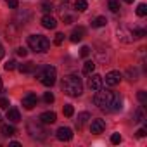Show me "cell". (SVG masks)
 I'll use <instances>...</instances> for the list:
<instances>
[{"mask_svg":"<svg viewBox=\"0 0 147 147\" xmlns=\"http://www.w3.org/2000/svg\"><path fill=\"white\" fill-rule=\"evenodd\" d=\"M62 92L69 97H80L83 94V83H82V78H78L76 75H67L62 78Z\"/></svg>","mask_w":147,"mask_h":147,"instance_id":"obj_1","label":"cell"},{"mask_svg":"<svg viewBox=\"0 0 147 147\" xmlns=\"http://www.w3.org/2000/svg\"><path fill=\"white\" fill-rule=\"evenodd\" d=\"M28 47L38 54H45L50 49V42L43 35H30L28 36Z\"/></svg>","mask_w":147,"mask_h":147,"instance_id":"obj_2","label":"cell"},{"mask_svg":"<svg viewBox=\"0 0 147 147\" xmlns=\"http://www.w3.org/2000/svg\"><path fill=\"white\" fill-rule=\"evenodd\" d=\"M36 78L42 82V85L52 87L55 83V78H57V71H55L54 66H43L36 71Z\"/></svg>","mask_w":147,"mask_h":147,"instance_id":"obj_3","label":"cell"},{"mask_svg":"<svg viewBox=\"0 0 147 147\" xmlns=\"http://www.w3.org/2000/svg\"><path fill=\"white\" fill-rule=\"evenodd\" d=\"M113 97H114V94H113V92L99 88V90H97V94H95V97H94V104H95L99 109H102V111H111Z\"/></svg>","mask_w":147,"mask_h":147,"instance_id":"obj_4","label":"cell"},{"mask_svg":"<svg viewBox=\"0 0 147 147\" xmlns=\"http://www.w3.org/2000/svg\"><path fill=\"white\" fill-rule=\"evenodd\" d=\"M26 131L30 133L31 138H36V140H43V138H47V130L43 128V123H42V121H36V119L28 121V125H26Z\"/></svg>","mask_w":147,"mask_h":147,"instance_id":"obj_5","label":"cell"},{"mask_svg":"<svg viewBox=\"0 0 147 147\" xmlns=\"http://www.w3.org/2000/svg\"><path fill=\"white\" fill-rule=\"evenodd\" d=\"M121 82V73L119 71H109L106 75V85L107 87H116Z\"/></svg>","mask_w":147,"mask_h":147,"instance_id":"obj_6","label":"cell"},{"mask_svg":"<svg viewBox=\"0 0 147 147\" xmlns=\"http://www.w3.org/2000/svg\"><path fill=\"white\" fill-rule=\"evenodd\" d=\"M102 83H104V78L100 75H90V78H88V88L92 92H97L99 88H102Z\"/></svg>","mask_w":147,"mask_h":147,"instance_id":"obj_7","label":"cell"},{"mask_svg":"<svg viewBox=\"0 0 147 147\" xmlns=\"http://www.w3.org/2000/svg\"><path fill=\"white\" fill-rule=\"evenodd\" d=\"M36 102H38V97H36V94H33V92H30V94H26L24 97H23V107L24 109H33L35 106H36Z\"/></svg>","mask_w":147,"mask_h":147,"instance_id":"obj_8","label":"cell"},{"mask_svg":"<svg viewBox=\"0 0 147 147\" xmlns=\"http://www.w3.org/2000/svg\"><path fill=\"white\" fill-rule=\"evenodd\" d=\"M55 137H57V140H61V142H69V140L73 138V130H71V128H66V126H61V128L55 131Z\"/></svg>","mask_w":147,"mask_h":147,"instance_id":"obj_9","label":"cell"},{"mask_svg":"<svg viewBox=\"0 0 147 147\" xmlns=\"http://www.w3.org/2000/svg\"><path fill=\"white\" fill-rule=\"evenodd\" d=\"M118 38L125 43H130L133 42V33L131 30H126V28H118Z\"/></svg>","mask_w":147,"mask_h":147,"instance_id":"obj_10","label":"cell"},{"mask_svg":"<svg viewBox=\"0 0 147 147\" xmlns=\"http://www.w3.org/2000/svg\"><path fill=\"white\" fill-rule=\"evenodd\" d=\"M67 9H69L67 5H61L59 11H61V18L64 19V23H66V24H71V23H75V21H76V14H69Z\"/></svg>","mask_w":147,"mask_h":147,"instance_id":"obj_11","label":"cell"},{"mask_svg":"<svg viewBox=\"0 0 147 147\" xmlns=\"http://www.w3.org/2000/svg\"><path fill=\"white\" fill-rule=\"evenodd\" d=\"M106 130V123H104V119H94L92 121V125H90V131L92 133H95V135H99V133H102Z\"/></svg>","mask_w":147,"mask_h":147,"instance_id":"obj_12","label":"cell"},{"mask_svg":"<svg viewBox=\"0 0 147 147\" xmlns=\"http://www.w3.org/2000/svg\"><path fill=\"white\" fill-rule=\"evenodd\" d=\"M43 125H52V123H55V119H57V116H55V113H52V111H45V113H42L40 114V118H38Z\"/></svg>","mask_w":147,"mask_h":147,"instance_id":"obj_13","label":"cell"},{"mask_svg":"<svg viewBox=\"0 0 147 147\" xmlns=\"http://www.w3.org/2000/svg\"><path fill=\"white\" fill-rule=\"evenodd\" d=\"M83 36H85V28L83 26H78V28L73 30V33H71V42L73 43H78V42H82Z\"/></svg>","mask_w":147,"mask_h":147,"instance_id":"obj_14","label":"cell"},{"mask_svg":"<svg viewBox=\"0 0 147 147\" xmlns=\"http://www.w3.org/2000/svg\"><path fill=\"white\" fill-rule=\"evenodd\" d=\"M42 26H43V28H47V30H54V28L57 26V21H55L52 16L45 14V16L42 18Z\"/></svg>","mask_w":147,"mask_h":147,"instance_id":"obj_15","label":"cell"},{"mask_svg":"<svg viewBox=\"0 0 147 147\" xmlns=\"http://www.w3.org/2000/svg\"><path fill=\"white\" fill-rule=\"evenodd\" d=\"M9 121H12V123H18V121H21V114H19V111L16 109V107H12V109H9L7 111V116H5Z\"/></svg>","mask_w":147,"mask_h":147,"instance_id":"obj_16","label":"cell"},{"mask_svg":"<svg viewBox=\"0 0 147 147\" xmlns=\"http://www.w3.org/2000/svg\"><path fill=\"white\" fill-rule=\"evenodd\" d=\"M30 18H31V14H30L28 11H24V12H19V14L16 16V19H14V21H21V23H19V26H24V24H28Z\"/></svg>","mask_w":147,"mask_h":147,"instance_id":"obj_17","label":"cell"},{"mask_svg":"<svg viewBox=\"0 0 147 147\" xmlns=\"http://www.w3.org/2000/svg\"><path fill=\"white\" fill-rule=\"evenodd\" d=\"M121 107H123V99H121L118 94H114L113 102H111V111H119Z\"/></svg>","mask_w":147,"mask_h":147,"instance_id":"obj_18","label":"cell"},{"mask_svg":"<svg viewBox=\"0 0 147 147\" xmlns=\"http://www.w3.org/2000/svg\"><path fill=\"white\" fill-rule=\"evenodd\" d=\"M88 119H90V114L88 113H80L78 114V119H76V128H83Z\"/></svg>","mask_w":147,"mask_h":147,"instance_id":"obj_19","label":"cell"},{"mask_svg":"<svg viewBox=\"0 0 147 147\" xmlns=\"http://www.w3.org/2000/svg\"><path fill=\"white\" fill-rule=\"evenodd\" d=\"M35 69H36V64H35V62H24V64L19 66V71L24 73V75H28V73H33Z\"/></svg>","mask_w":147,"mask_h":147,"instance_id":"obj_20","label":"cell"},{"mask_svg":"<svg viewBox=\"0 0 147 147\" xmlns=\"http://www.w3.org/2000/svg\"><path fill=\"white\" fill-rule=\"evenodd\" d=\"M94 69H95V62H94V61H87V62L83 64V75L90 76L92 73H94Z\"/></svg>","mask_w":147,"mask_h":147,"instance_id":"obj_21","label":"cell"},{"mask_svg":"<svg viewBox=\"0 0 147 147\" xmlns=\"http://www.w3.org/2000/svg\"><path fill=\"white\" fill-rule=\"evenodd\" d=\"M106 24H107V19L104 16H99V18H95L92 21V28H104Z\"/></svg>","mask_w":147,"mask_h":147,"instance_id":"obj_22","label":"cell"},{"mask_svg":"<svg viewBox=\"0 0 147 147\" xmlns=\"http://www.w3.org/2000/svg\"><path fill=\"white\" fill-rule=\"evenodd\" d=\"M2 133H4L5 137H12V135L16 133V128H14L12 125H2Z\"/></svg>","mask_w":147,"mask_h":147,"instance_id":"obj_23","label":"cell"},{"mask_svg":"<svg viewBox=\"0 0 147 147\" xmlns=\"http://www.w3.org/2000/svg\"><path fill=\"white\" fill-rule=\"evenodd\" d=\"M75 9H76L78 12H83V11H87V9H88L87 0H76V2H75Z\"/></svg>","mask_w":147,"mask_h":147,"instance_id":"obj_24","label":"cell"},{"mask_svg":"<svg viewBox=\"0 0 147 147\" xmlns=\"http://www.w3.org/2000/svg\"><path fill=\"white\" fill-rule=\"evenodd\" d=\"M131 33H133V38H144L147 35V31L144 28H135V30H131Z\"/></svg>","mask_w":147,"mask_h":147,"instance_id":"obj_25","label":"cell"},{"mask_svg":"<svg viewBox=\"0 0 147 147\" xmlns=\"http://www.w3.org/2000/svg\"><path fill=\"white\" fill-rule=\"evenodd\" d=\"M107 7H109L111 12H118V11H119V2H118V0H109V2H107Z\"/></svg>","mask_w":147,"mask_h":147,"instance_id":"obj_26","label":"cell"},{"mask_svg":"<svg viewBox=\"0 0 147 147\" xmlns=\"http://www.w3.org/2000/svg\"><path fill=\"white\" fill-rule=\"evenodd\" d=\"M144 119H145L144 111H142V109H137V111H135V116H133V121H135V123H140V121H144Z\"/></svg>","mask_w":147,"mask_h":147,"instance_id":"obj_27","label":"cell"},{"mask_svg":"<svg viewBox=\"0 0 147 147\" xmlns=\"http://www.w3.org/2000/svg\"><path fill=\"white\" fill-rule=\"evenodd\" d=\"M145 14H147V5H145V4H138V5H137V16L144 18Z\"/></svg>","mask_w":147,"mask_h":147,"instance_id":"obj_28","label":"cell"},{"mask_svg":"<svg viewBox=\"0 0 147 147\" xmlns=\"http://www.w3.org/2000/svg\"><path fill=\"white\" fill-rule=\"evenodd\" d=\"M62 113H64V116H67V118H69V116L75 114V107H73L71 104H66V106H64V109H62Z\"/></svg>","mask_w":147,"mask_h":147,"instance_id":"obj_29","label":"cell"},{"mask_svg":"<svg viewBox=\"0 0 147 147\" xmlns=\"http://www.w3.org/2000/svg\"><path fill=\"white\" fill-rule=\"evenodd\" d=\"M52 9H54L52 2H49V0H43V2H42V11H43V12H50Z\"/></svg>","mask_w":147,"mask_h":147,"instance_id":"obj_30","label":"cell"},{"mask_svg":"<svg viewBox=\"0 0 147 147\" xmlns=\"http://www.w3.org/2000/svg\"><path fill=\"white\" fill-rule=\"evenodd\" d=\"M128 76H130V80H131V82L138 80V71H137L135 67H130V69H128Z\"/></svg>","mask_w":147,"mask_h":147,"instance_id":"obj_31","label":"cell"},{"mask_svg":"<svg viewBox=\"0 0 147 147\" xmlns=\"http://www.w3.org/2000/svg\"><path fill=\"white\" fill-rule=\"evenodd\" d=\"M137 97H138V100H140L142 104H147V92H145V90H140V92L137 94Z\"/></svg>","mask_w":147,"mask_h":147,"instance_id":"obj_32","label":"cell"},{"mask_svg":"<svg viewBox=\"0 0 147 147\" xmlns=\"http://www.w3.org/2000/svg\"><path fill=\"white\" fill-rule=\"evenodd\" d=\"M18 67V62L16 61H7V64H5V71H14Z\"/></svg>","mask_w":147,"mask_h":147,"instance_id":"obj_33","label":"cell"},{"mask_svg":"<svg viewBox=\"0 0 147 147\" xmlns=\"http://www.w3.org/2000/svg\"><path fill=\"white\" fill-rule=\"evenodd\" d=\"M62 42H64V33H57L55 38H54V43L55 45H62Z\"/></svg>","mask_w":147,"mask_h":147,"instance_id":"obj_34","label":"cell"},{"mask_svg":"<svg viewBox=\"0 0 147 147\" xmlns=\"http://www.w3.org/2000/svg\"><path fill=\"white\" fill-rule=\"evenodd\" d=\"M43 100H45L47 104H52V102H54V94H52V92H45Z\"/></svg>","mask_w":147,"mask_h":147,"instance_id":"obj_35","label":"cell"},{"mask_svg":"<svg viewBox=\"0 0 147 147\" xmlns=\"http://www.w3.org/2000/svg\"><path fill=\"white\" fill-rule=\"evenodd\" d=\"M5 4H7L11 9H18V7H19V0H5Z\"/></svg>","mask_w":147,"mask_h":147,"instance_id":"obj_36","label":"cell"},{"mask_svg":"<svg viewBox=\"0 0 147 147\" xmlns=\"http://www.w3.org/2000/svg\"><path fill=\"white\" fill-rule=\"evenodd\" d=\"M16 54L21 55V57H26V55H28V50H26L24 47H19V49H16Z\"/></svg>","mask_w":147,"mask_h":147,"instance_id":"obj_37","label":"cell"},{"mask_svg":"<svg viewBox=\"0 0 147 147\" xmlns=\"http://www.w3.org/2000/svg\"><path fill=\"white\" fill-rule=\"evenodd\" d=\"M0 107H2V109H7V107H9V99L0 97Z\"/></svg>","mask_w":147,"mask_h":147,"instance_id":"obj_38","label":"cell"},{"mask_svg":"<svg viewBox=\"0 0 147 147\" xmlns=\"http://www.w3.org/2000/svg\"><path fill=\"white\" fill-rule=\"evenodd\" d=\"M111 142H113V144H119V142H121V135H119V133H113Z\"/></svg>","mask_w":147,"mask_h":147,"instance_id":"obj_39","label":"cell"},{"mask_svg":"<svg viewBox=\"0 0 147 147\" xmlns=\"http://www.w3.org/2000/svg\"><path fill=\"white\" fill-rule=\"evenodd\" d=\"M88 54H90V49H88V47H82L80 55H82V57H88Z\"/></svg>","mask_w":147,"mask_h":147,"instance_id":"obj_40","label":"cell"},{"mask_svg":"<svg viewBox=\"0 0 147 147\" xmlns=\"http://www.w3.org/2000/svg\"><path fill=\"white\" fill-rule=\"evenodd\" d=\"M137 137H140V138H142V137H145V128H140V130L137 131Z\"/></svg>","mask_w":147,"mask_h":147,"instance_id":"obj_41","label":"cell"},{"mask_svg":"<svg viewBox=\"0 0 147 147\" xmlns=\"http://www.w3.org/2000/svg\"><path fill=\"white\" fill-rule=\"evenodd\" d=\"M4 54H5V50H4V47H2V43H0V59L4 57Z\"/></svg>","mask_w":147,"mask_h":147,"instance_id":"obj_42","label":"cell"},{"mask_svg":"<svg viewBox=\"0 0 147 147\" xmlns=\"http://www.w3.org/2000/svg\"><path fill=\"white\" fill-rule=\"evenodd\" d=\"M11 145H12V147H19L21 144H19V142H11Z\"/></svg>","mask_w":147,"mask_h":147,"instance_id":"obj_43","label":"cell"},{"mask_svg":"<svg viewBox=\"0 0 147 147\" xmlns=\"http://www.w3.org/2000/svg\"><path fill=\"white\" fill-rule=\"evenodd\" d=\"M125 2H126V4H131V2H133V0H125Z\"/></svg>","mask_w":147,"mask_h":147,"instance_id":"obj_44","label":"cell"},{"mask_svg":"<svg viewBox=\"0 0 147 147\" xmlns=\"http://www.w3.org/2000/svg\"><path fill=\"white\" fill-rule=\"evenodd\" d=\"M0 88H2V78H0Z\"/></svg>","mask_w":147,"mask_h":147,"instance_id":"obj_45","label":"cell"}]
</instances>
